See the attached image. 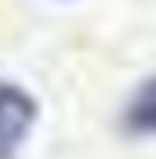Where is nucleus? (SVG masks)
Here are the masks:
<instances>
[{"label":"nucleus","mask_w":156,"mask_h":159,"mask_svg":"<svg viewBox=\"0 0 156 159\" xmlns=\"http://www.w3.org/2000/svg\"><path fill=\"white\" fill-rule=\"evenodd\" d=\"M122 122L132 135H147L156 138V77L144 80L135 89V95L126 104Z\"/></svg>","instance_id":"2"},{"label":"nucleus","mask_w":156,"mask_h":159,"mask_svg":"<svg viewBox=\"0 0 156 159\" xmlns=\"http://www.w3.org/2000/svg\"><path fill=\"white\" fill-rule=\"evenodd\" d=\"M37 119V101L21 86L0 83V159H16Z\"/></svg>","instance_id":"1"}]
</instances>
